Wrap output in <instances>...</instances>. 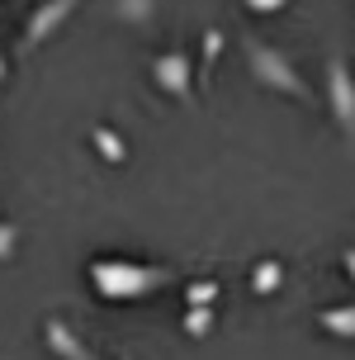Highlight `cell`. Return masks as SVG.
I'll list each match as a JSON object with an SVG mask.
<instances>
[{
    "instance_id": "obj_16",
    "label": "cell",
    "mask_w": 355,
    "mask_h": 360,
    "mask_svg": "<svg viewBox=\"0 0 355 360\" xmlns=\"http://www.w3.org/2000/svg\"><path fill=\"white\" fill-rule=\"evenodd\" d=\"M341 270H346V280L355 285V247H346V252H341Z\"/></svg>"
},
{
    "instance_id": "obj_9",
    "label": "cell",
    "mask_w": 355,
    "mask_h": 360,
    "mask_svg": "<svg viewBox=\"0 0 355 360\" xmlns=\"http://www.w3.org/2000/svg\"><path fill=\"white\" fill-rule=\"evenodd\" d=\"M223 48H228V34H223V29H204V43H199V86H209Z\"/></svg>"
},
{
    "instance_id": "obj_15",
    "label": "cell",
    "mask_w": 355,
    "mask_h": 360,
    "mask_svg": "<svg viewBox=\"0 0 355 360\" xmlns=\"http://www.w3.org/2000/svg\"><path fill=\"white\" fill-rule=\"evenodd\" d=\"M242 5H247L251 15H275V10H284L289 0H242Z\"/></svg>"
},
{
    "instance_id": "obj_3",
    "label": "cell",
    "mask_w": 355,
    "mask_h": 360,
    "mask_svg": "<svg viewBox=\"0 0 355 360\" xmlns=\"http://www.w3.org/2000/svg\"><path fill=\"white\" fill-rule=\"evenodd\" d=\"M152 86L161 95H171L180 105H190L195 100V86H199V72H195V53L185 48V43H171L166 53L152 57Z\"/></svg>"
},
{
    "instance_id": "obj_7",
    "label": "cell",
    "mask_w": 355,
    "mask_h": 360,
    "mask_svg": "<svg viewBox=\"0 0 355 360\" xmlns=\"http://www.w3.org/2000/svg\"><path fill=\"white\" fill-rule=\"evenodd\" d=\"M318 327L327 332V337L355 342V304H332V308H318Z\"/></svg>"
},
{
    "instance_id": "obj_18",
    "label": "cell",
    "mask_w": 355,
    "mask_h": 360,
    "mask_svg": "<svg viewBox=\"0 0 355 360\" xmlns=\"http://www.w3.org/2000/svg\"><path fill=\"white\" fill-rule=\"evenodd\" d=\"M124 360H133V356H124Z\"/></svg>"
},
{
    "instance_id": "obj_5",
    "label": "cell",
    "mask_w": 355,
    "mask_h": 360,
    "mask_svg": "<svg viewBox=\"0 0 355 360\" xmlns=\"http://www.w3.org/2000/svg\"><path fill=\"white\" fill-rule=\"evenodd\" d=\"M76 5H81V0H43L34 15H29V24H24V48H43V43L71 19Z\"/></svg>"
},
{
    "instance_id": "obj_11",
    "label": "cell",
    "mask_w": 355,
    "mask_h": 360,
    "mask_svg": "<svg viewBox=\"0 0 355 360\" xmlns=\"http://www.w3.org/2000/svg\"><path fill=\"white\" fill-rule=\"evenodd\" d=\"M213 304H185V318H180V327H185V337H209L213 332Z\"/></svg>"
},
{
    "instance_id": "obj_14",
    "label": "cell",
    "mask_w": 355,
    "mask_h": 360,
    "mask_svg": "<svg viewBox=\"0 0 355 360\" xmlns=\"http://www.w3.org/2000/svg\"><path fill=\"white\" fill-rule=\"evenodd\" d=\"M15 247H19V228L15 223H0V261H10Z\"/></svg>"
},
{
    "instance_id": "obj_13",
    "label": "cell",
    "mask_w": 355,
    "mask_h": 360,
    "mask_svg": "<svg viewBox=\"0 0 355 360\" xmlns=\"http://www.w3.org/2000/svg\"><path fill=\"white\" fill-rule=\"evenodd\" d=\"M185 304H218V280H190L185 285Z\"/></svg>"
},
{
    "instance_id": "obj_12",
    "label": "cell",
    "mask_w": 355,
    "mask_h": 360,
    "mask_svg": "<svg viewBox=\"0 0 355 360\" xmlns=\"http://www.w3.org/2000/svg\"><path fill=\"white\" fill-rule=\"evenodd\" d=\"M152 10H157V0H114V15L124 24H147Z\"/></svg>"
},
{
    "instance_id": "obj_17",
    "label": "cell",
    "mask_w": 355,
    "mask_h": 360,
    "mask_svg": "<svg viewBox=\"0 0 355 360\" xmlns=\"http://www.w3.org/2000/svg\"><path fill=\"white\" fill-rule=\"evenodd\" d=\"M5 76H10V62H5V53H0V86H5Z\"/></svg>"
},
{
    "instance_id": "obj_2",
    "label": "cell",
    "mask_w": 355,
    "mask_h": 360,
    "mask_svg": "<svg viewBox=\"0 0 355 360\" xmlns=\"http://www.w3.org/2000/svg\"><path fill=\"white\" fill-rule=\"evenodd\" d=\"M242 53H247V72L256 86L275 90V95H289V100H299V105H313V86L299 76V67L280 53V48H270L266 38L247 34L242 38Z\"/></svg>"
},
{
    "instance_id": "obj_1",
    "label": "cell",
    "mask_w": 355,
    "mask_h": 360,
    "mask_svg": "<svg viewBox=\"0 0 355 360\" xmlns=\"http://www.w3.org/2000/svg\"><path fill=\"white\" fill-rule=\"evenodd\" d=\"M86 275H90V289L109 304H133V299L161 294L171 285L166 266H142V261H128V256H95L86 266Z\"/></svg>"
},
{
    "instance_id": "obj_4",
    "label": "cell",
    "mask_w": 355,
    "mask_h": 360,
    "mask_svg": "<svg viewBox=\"0 0 355 360\" xmlns=\"http://www.w3.org/2000/svg\"><path fill=\"white\" fill-rule=\"evenodd\" d=\"M327 109H332V124L355 143V72L346 67V57H327Z\"/></svg>"
},
{
    "instance_id": "obj_10",
    "label": "cell",
    "mask_w": 355,
    "mask_h": 360,
    "mask_svg": "<svg viewBox=\"0 0 355 360\" xmlns=\"http://www.w3.org/2000/svg\"><path fill=\"white\" fill-rule=\"evenodd\" d=\"M280 285H284L280 261H256V266H251V294H275Z\"/></svg>"
},
{
    "instance_id": "obj_6",
    "label": "cell",
    "mask_w": 355,
    "mask_h": 360,
    "mask_svg": "<svg viewBox=\"0 0 355 360\" xmlns=\"http://www.w3.org/2000/svg\"><path fill=\"white\" fill-rule=\"evenodd\" d=\"M43 346H48L57 360H100L67 323H62V318H48V323H43Z\"/></svg>"
},
{
    "instance_id": "obj_8",
    "label": "cell",
    "mask_w": 355,
    "mask_h": 360,
    "mask_svg": "<svg viewBox=\"0 0 355 360\" xmlns=\"http://www.w3.org/2000/svg\"><path fill=\"white\" fill-rule=\"evenodd\" d=\"M90 147H95V152H100V162H109V166H124L128 162V143L109 124H95V128H90Z\"/></svg>"
}]
</instances>
